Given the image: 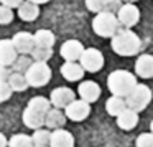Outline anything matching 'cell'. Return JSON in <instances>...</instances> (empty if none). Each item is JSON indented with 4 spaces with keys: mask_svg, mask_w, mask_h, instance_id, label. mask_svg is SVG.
<instances>
[{
    "mask_svg": "<svg viewBox=\"0 0 153 147\" xmlns=\"http://www.w3.org/2000/svg\"><path fill=\"white\" fill-rule=\"evenodd\" d=\"M137 78L135 74L128 73L125 70H117L107 76V88L112 93V96L127 98L137 86Z\"/></svg>",
    "mask_w": 153,
    "mask_h": 147,
    "instance_id": "obj_1",
    "label": "cell"
},
{
    "mask_svg": "<svg viewBox=\"0 0 153 147\" xmlns=\"http://www.w3.org/2000/svg\"><path fill=\"white\" fill-rule=\"evenodd\" d=\"M112 50L120 56H133L140 51L142 41L132 30H122L112 38Z\"/></svg>",
    "mask_w": 153,
    "mask_h": 147,
    "instance_id": "obj_2",
    "label": "cell"
},
{
    "mask_svg": "<svg viewBox=\"0 0 153 147\" xmlns=\"http://www.w3.org/2000/svg\"><path fill=\"white\" fill-rule=\"evenodd\" d=\"M119 27H120V22L117 18V15L110 14V12H100L92 20L94 32L102 38H114L119 33Z\"/></svg>",
    "mask_w": 153,
    "mask_h": 147,
    "instance_id": "obj_3",
    "label": "cell"
},
{
    "mask_svg": "<svg viewBox=\"0 0 153 147\" xmlns=\"http://www.w3.org/2000/svg\"><path fill=\"white\" fill-rule=\"evenodd\" d=\"M25 76H27V81H28L30 86L41 88L51 80V70H50V66H48V63L35 61V63H31L30 68L25 71Z\"/></svg>",
    "mask_w": 153,
    "mask_h": 147,
    "instance_id": "obj_4",
    "label": "cell"
},
{
    "mask_svg": "<svg viewBox=\"0 0 153 147\" xmlns=\"http://www.w3.org/2000/svg\"><path fill=\"white\" fill-rule=\"evenodd\" d=\"M150 101H152V91H150V88L145 86V84H137L135 89L127 96L125 103H127V107L133 109L135 112H140V111H143L148 106Z\"/></svg>",
    "mask_w": 153,
    "mask_h": 147,
    "instance_id": "obj_5",
    "label": "cell"
},
{
    "mask_svg": "<svg viewBox=\"0 0 153 147\" xmlns=\"http://www.w3.org/2000/svg\"><path fill=\"white\" fill-rule=\"evenodd\" d=\"M79 61H81V66L84 68V71H89V73H96V71H99L104 66V56L97 48L84 50Z\"/></svg>",
    "mask_w": 153,
    "mask_h": 147,
    "instance_id": "obj_6",
    "label": "cell"
},
{
    "mask_svg": "<svg viewBox=\"0 0 153 147\" xmlns=\"http://www.w3.org/2000/svg\"><path fill=\"white\" fill-rule=\"evenodd\" d=\"M64 114L68 119L74 121V122H81V121L87 119V116L91 114V104L84 99H74L64 109Z\"/></svg>",
    "mask_w": 153,
    "mask_h": 147,
    "instance_id": "obj_7",
    "label": "cell"
},
{
    "mask_svg": "<svg viewBox=\"0 0 153 147\" xmlns=\"http://www.w3.org/2000/svg\"><path fill=\"white\" fill-rule=\"evenodd\" d=\"M74 99H76V98H74V91L71 89V88H66V86L56 88V89H53L50 94L51 104H53L54 107H58V109H66Z\"/></svg>",
    "mask_w": 153,
    "mask_h": 147,
    "instance_id": "obj_8",
    "label": "cell"
},
{
    "mask_svg": "<svg viewBox=\"0 0 153 147\" xmlns=\"http://www.w3.org/2000/svg\"><path fill=\"white\" fill-rule=\"evenodd\" d=\"M117 18H119L120 25L130 28V27H133V25L138 23L140 10L133 4H123L122 7H120V10L117 12Z\"/></svg>",
    "mask_w": 153,
    "mask_h": 147,
    "instance_id": "obj_9",
    "label": "cell"
},
{
    "mask_svg": "<svg viewBox=\"0 0 153 147\" xmlns=\"http://www.w3.org/2000/svg\"><path fill=\"white\" fill-rule=\"evenodd\" d=\"M84 50H86V48L82 46L81 41L68 40V41H64V43H63L59 53H61V56H63L66 61H77L81 58V55L84 53Z\"/></svg>",
    "mask_w": 153,
    "mask_h": 147,
    "instance_id": "obj_10",
    "label": "cell"
},
{
    "mask_svg": "<svg viewBox=\"0 0 153 147\" xmlns=\"http://www.w3.org/2000/svg\"><path fill=\"white\" fill-rule=\"evenodd\" d=\"M18 58V51L12 40H0V64L12 66Z\"/></svg>",
    "mask_w": 153,
    "mask_h": 147,
    "instance_id": "obj_11",
    "label": "cell"
},
{
    "mask_svg": "<svg viewBox=\"0 0 153 147\" xmlns=\"http://www.w3.org/2000/svg\"><path fill=\"white\" fill-rule=\"evenodd\" d=\"M12 41H13L17 51L22 55H30L35 48V37L31 33H28V32H20V33H17L12 38Z\"/></svg>",
    "mask_w": 153,
    "mask_h": 147,
    "instance_id": "obj_12",
    "label": "cell"
},
{
    "mask_svg": "<svg viewBox=\"0 0 153 147\" xmlns=\"http://www.w3.org/2000/svg\"><path fill=\"white\" fill-rule=\"evenodd\" d=\"M77 93H79L81 99L87 101V103H96L100 96V86L96 81H82L77 88Z\"/></svg>",
    "mask_w": 153,
    "mask_h": 147,
    "instance_id": "obj_13",
    "label": "cell"
},
{
    "mask_svg": "<svg viewBox=\"0 0 153 147\" xmlns=\"http://www.w3.org/2000/svg\"><path fill=\"white\" fill-rule=\"evenodd\" d=\"M66 114L63 112L61 109H58V107H51L50 111H48L46 114H45V126L48 127V129H63V126L66 124Z\"/></svg>",
    "mask_w": 153,
    "mask_h": 147,
    "instance_id": "obj_14",
    "label": "cell"
},
{
    "mask_svg": "<svg viewBox=\"0 0 153 147\" xmlns=\"http://www.w3.org/2000/svg\"><path fill=\"white\" fill-rule=\"evenodd\" d=\"M135 73L143 80L153 78V56L152 55H142L135 61Z\"/></svg>",
    "mask_w": 153,
    "mask_h": 147,
    "instance_id": "obj_15",
    "label": "cell"
},
{
    "mask_svg": "<svg viewBox=\"0 0 153 147\" xmlns=\"http://www.w3.org/2000/svg\"><path fill=\"white\" fill-rule=\"evenodd\" d=\"M50 147H74V136L66 129L53 130Z\"/></svg>",
    "mask_w": 153,
    "mask_h": 147,
    "instance_id": "obj_16",
    "label": "cell"
},
{
    "mask_svg": "<svg viewBox=\"0 0 153 147\" xmlns=\"http://www.w3.org/2000/svg\"><path fill=\"white\" fill-rule=\"evenodd\" d=\"M84 68L81 66V63L76 61H66V63L61 66V74L64 76V80L68 81H79L84 76Z\"/></svg>",
    "mask_w": 153,
    "mask_h": 147,
    "instance_id": "obj_17",
    "label": "cell"
},
{
    "mask_svg": "<svg viewBox=\"0 0 153 147\" xmlns=\"http://www.w3.org/2000/svg\"><path fill=\"white\" fill-rule=\"evenodd\" d=\"M22 119H23L25 126L30 127V129H33V130L41 129V127L45 126V114L38 112V111H35V109H30L28 106H27V109L23 111Z\"/></svg>",
    "mask_w": 153,
    "mask_h": 147,
    "instance_id": "obj_18",
    "label": "cell"
},
{
    "mask_svg": "<svg viewBox=\"0 0 153 147\" xmlns=\"http://www.w3.org/2000/svg\"><path fill=\"white\" fill-rule=\"evenodd\" d=\"M137 124H138V112H135L130 107H127L122 114L117 116V126L123 130H132Z\"/></svg>",
    "mask_w": 153,
    "mask_h": 147,
    "instance_id": "obj_19",
    "label": "cell"
},
{
    "mask_svg": "<svg viewBox=\"0 0 153 147\" xmlns=\"http://www.w3.org/2000/svg\"><path fill=\"white\" fill-rule=\"evenodd\" d=\"M40 15V7L33 2H23V4L18 7V17L23 22H35Z\"/></svg>",
    "mask_w": 153,
    "mask_h": 147,
    "instance_id": "obj_20",
    "label": "cell"
},
{
    "mask_svg": "<svg viewBox=\"0 0 153 147\" xmlns=\"http://www.w3.org/2000/svg\"><path fill=\"white\" fill-rule=\"evenodd\" d=\"M105 109H107V112H109L110 116H115L117 117L119 114H122L123 111L127 109V103H125V99H123V98L112 96V98H109V99H107Z\"/></svg>",
    "mask_w": 153,
    "mask_h": 147,
    "instance_id": "obj_21",
    "label": "cell"
},
{
    "mask_svg": "<svg viewBox=\"0 0 153 147\" xmlns=\"http://www.w3.org/2000/svg\"><path fill=\"white\" fill-rule=\"evenodd\" d=\"M35 37V46H43V48H53L54 45V35L50 30H38Z\"/></svg>",
    "mask_w": 153,
    "mask_h": 147,
    "instance_id": "obj_22",
    "label": "cell"
},
{
    "mask_svg": "<svg viewBox=\"0 0 153 147\" xmlns=\"http://www.w3.org/2000/svg\"><path fill=\"white\" fill-rule=\"evenodd\" d=\"M51 106H53L51 101L46 99V98H43V96H35L28 101V107L38 111V112H41V114H46L48 111L51 109Z\"/></svg>",
    "mask_w": 153,
    "mask_h": 147,
    "instance_id": "obj_23",
    "label": "cell"
},
{
    "mask_svg": "<svg viewBox=\"0 0 153 147\" xmlns=\"http://www.w3.org/2000/svg\"><path fill=\"white\" fill-rule=\"evenodd\" d=\"M31 139H33V147H50L51 132L48 129H36Z\"/></svg>",
    "mask_w": 153,
    "mask_h": 147,
    "instance_id": "obj_24",
    "label": "cell"
},
{
    "mask_svg": "<svg viewBox=\"0 0 153 147\" xmlns=\"http://www.w3.org/2000/svg\"><path fill=\"white\" fill-rule=\"evenodd\" d=\"M8 84H10V88L13 91H27L28 89V81H27V76L25 74H22V73H12V76L8 78Z\"/></svg>",
    "mask_w": 153,
    "mask_h": 147,
    "instance_id": "obj_25",
    "label": "cell"
},
{
    "mask_svg": "<svg viewBox=\"0 0 153 147\" xmlns=\"http://www.w3.org/2000/svg\"><path fill=\"white\" fill-rule=\"evenodd\" d=\"M8 147H33V139L27 134H15L8 139Z\"/></svg>",
    "mask_w": 153,
    "mask_h": 147,
    "instance_id": "obj_26",
    "label": "cell"
},
{
    "mask_svg": "<svg viewBox=\"0 0 153 147\" xmlns=\"http://www.w3.org/2000/svg\"><path fill=\"white\" fill-rule=\"evenodd\" d=\"M31 58L35 61H43L46 63L51 56H53V48H43V46H35L33 51H31Z\"/></svg>",
    "mask_w": 153,
    "mask_h": 147,
    "instance_id": "obj_27",
    "label": "cell"
},
{
    "mask_svg": "<svg viewBox=\"0 0 153 147\" xmlns=\"http://www.w3.org/2000/svg\"><path fill=\"white\" fill-rule=\"evenodd\" d=\"M135 147H153V132H143L137 137Z\"/></svg>",
    "mask_w": 153,
    "mask_h": 147,
    "instance_id": "obj_28",
    "label": "cell"
},
{
    "mask_svg": "<svg viewBox=\"0 0 153 147\" xmlns=\"http://www.w3.org/2000/svg\"><path fill=\"white\" fill-rule=\"evenodd\" d=\"M86 7L94 14L105 12V0H86Z\"/></svg>",
    "mask_w": 153,
    "mask_h": 147,
    "instance_id": "obj_29",
    "label": "cell"
},
{
    "mask_svg": "<svg viewBox=\"0 0 153 147\" xmlns=\"http://www.w3.org/2000/svg\"><path fill=\"white\" fill-rule=\"evenodd\" d=\"M13 20V12L10 7H5V5H0V25H8Z\"/></svg>",
    "mask_w": 153,
    "mask_h": 147,
    "instance_id": "obj_30",
    "label": "cell"
},
{
    "mask_svg": "<svg viewBox=\"0 0 153 147\" xmlns=\"http://www.w3.org/2000/svg\"><path fill=\"white\" fill-rule=\"evenodd\" d=\"M12 93H13V89L10 88L8 81H0V103L10 99Z\"/></svg>",
    "mask_w": 153,
    "mask_h": 147,
    "instance_id": "obj_31",
    "label": "cell"
},
{
    "mask_svg": "<svg viewBox=\"0 0 153 147\" xmlns=\"http://www.w3.org/2000/svg\"><path fill=\"white\" fill-rule=\"evenodd\" d=\"M30 61H28L27 56H20L17 58V61L13 63V70L17 71V73H22V71H27L28 68H30Z\"/></svg>",
    "mask_w": 153,
    "mask_h": 147,
    "instance_id": "obj_32",
    "label": "cell"
},
{
    "mask_svg": "<svg viewBox=\"0 0 153 147\" xmlns=\"http://www.w3.org/2000/svg\"><path fill=\"white\" fill-rule=\"evenodd\" d=\"M12 71L10 66H4V64H0V81H8V78L12 76Z\"/></svg>",
    "mask_w": 153,
    "mask_h": 147,
    "instance_id": "obj_33",
    "label": "cell"
},
{
    "mask_svg": "<svg viewBox=\"0 0 153 147\" xmlns=\"http://www.w3.org/2000/svg\"><path fill=\"white\" fill-rule=\"evenodd\" d=\"M0 4H4L5 7H10V8H15V7H20L23 4V0H0Z\"/></svg>",
    "mask_w": 153,
    "mask_h": 147,
    "instance_id": "obj_34",
    "label": "cell"
},
{
    "mask_svg": "<svg viewBox=\"0 0 153 147\" xmlns=\"http://www.w3.org/2000/svg\"><path fill=\"white\" fill-rule=\"evenodd\" d=\"M7 146H8V139L0 132V147H7Z\"/></svg>",
    "mask_w": 153,
    "mask_h": 147,
    "instance_id": "obj_35",
    "label": "cell"
},
{
    "mask_svg": "<svg viewBox=\"0 0 153 147\" xmlns=\"http://www.w3.org/2000/svg\"><path fill=\"white\" fill-rule=\"evenodd\" d=\"M28 2H33V4L40 5V4H48V2H50V0H28Z\"/></svg>",
    "mask_w": 153,
    "mask_h": 147,
    "instance_id": "obj_36",
    "label": "cell"
},
{
    "mask_svg": "<svg viewBox=\"0 0 153 147\" xmlns=\"http://www.w3.org/2000/svg\"><path fill=\"white\" fill-rule=\"evenodd\" d=\"M123 2H127V4H133V2H137V0H123Z\"/></svg>",
    "mask_w": 153,
    "mask_h": 147,
    "instance_id": "obj_37",
    "label": "cell"
},
{
    "mask_svg": "<svg viewBox=\"0 0 153 147\" xmlns=\"http://www.w3.org/2000/svg\"><path fill=\"white\" fill-rule=\"evenodd\" d=\"M150 129H152V132H153V121L150 122Z\"/></svg>",
    "mask_w": 153,
    "mask_h": 147,
    "instance_id": "obj_38",
    "label": "cell"
}]
</instances>
